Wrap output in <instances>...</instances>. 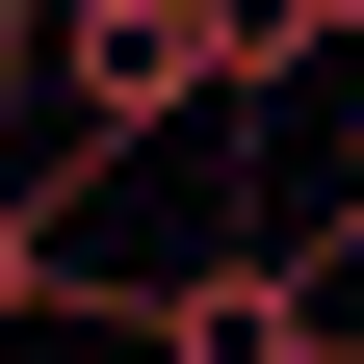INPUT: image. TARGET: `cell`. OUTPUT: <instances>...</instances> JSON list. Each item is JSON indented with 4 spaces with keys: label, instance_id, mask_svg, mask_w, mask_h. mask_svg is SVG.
<instances>
[{
    "label": "cell",
    "instance_id": "7a4b0ae2",
    "mask_svg": "<svg viewBox=\"0 0 364 364\" xmlns=\"http://www.w3.org/2000/svg\"><path fill=\"white\" fill-rule=\"evenodd\" d=\"M130 364H156V338H130Z\"/></svg>",
    "mask_w": 364,
    "mask_h": 364
},
{
    "label": "cell",
    "instance_id": "6da1fadb",
    "mask_svg": "<svg viewBox=\"0 0 364 364\" xmlns=\"http://www.w3.org/2000/svg\"><path fill=\"white\" fill-rule=\"evenodd\" d=\"M287 78H364V0H260V130H287Z\"/></svg>",
    "mask_w": 364,
    "mask_h": 364
}]
</instances>
